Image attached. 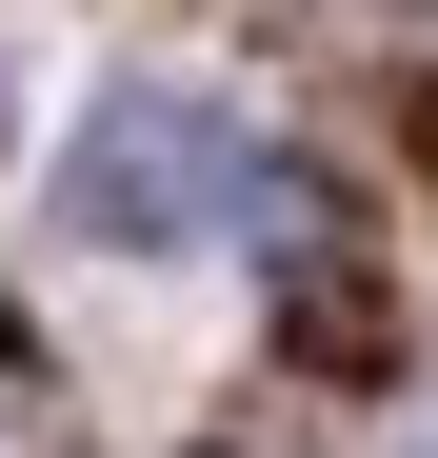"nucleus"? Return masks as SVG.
<instances>
[{
  "label": "nucleus",
  "instance_id": "f257e3e1",
  "mask_svg": "<svg viewBox=\"0 0 438 458\" xmlns=\"http://www.w3.org/2000/svg\"><path fill=\"white\" fill-rule=\"evenodd\" d=\"M240 180H259V160L219 140V100H160V81H139V100H100V120H80L60 219H80V240H199Z\"/></svg>",
  "mask_w": 438,
  "mask_h": 458
},
{
  "label": "nucleus",
  "instance_id": "7ed1b4c3",
  "mask_svg": "<svg viewBox=\"0 0 438 458\" xmlns=\"http://www.w3.org/2000/svg\"><path fill=\"white\" fill-rule=\"evenodd\" d=\"M418 140H438V100H418Z\"/></svg>",
  "mask_w": 438,
  "mask_h": 458
},
{
  "label": "nucleus",
  "instance_id": "f03ea898",
  "mask_svg": "<svg viewBox=\"0 0 438 458\" xmlns=\"http://www.w3.org/2000/svg\"><path fill=\"white\" fill-rule=\"evenodd\" d=\"M240 199H259V259H279V339H299L319 378H379V359H399V299H379V259H358V219H339V180H299V160H259Z\"/></svg>",
  "mask_w": 438,
  "mask_h": 458
}]
</instances>
